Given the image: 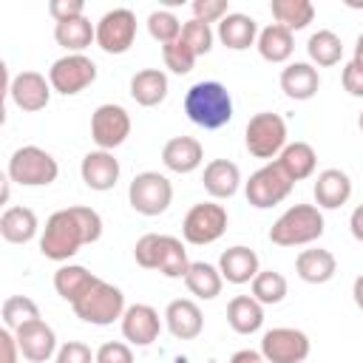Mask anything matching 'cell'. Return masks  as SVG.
I'll return each instance as SVG.
<instances>
[{
    "label": "cell",
    "instance_id": "836d02e7",
    "mask_svg": "<svg viewBox=\"0 0 363 363\" xmlns=\"http://www.w3.org/2000/svg\"><path fill=\"white\" fill-rule=\"evenodd\" d=\"M269 11H272L275 23L289 31H301L315 20V6L309 0H272Z\"/></svg>",
    "mask_w": 363,
    "mask_h": 363
},
{
    "label": "cell",
    "instance_id": "d6986e66",
    "mask_svg": "<svg viewBox=\"0 0 363 363\" xmlns=\"http://www.w3.org/2000/svg\"><path fill=\"white\" fill-rule=\"evenodd\" d=\"M218 272L227 284H252V278L261 272L258 267V255L255 250L244 247V244H235V247H227L221 255H218Z\"/></svg>",
    "mask_w": 363,
    "mask_h": 363
},
{
    "label": "cell",
    "instance_id": "bcb514c9",
    "mask_svg": "<svg viewBox=\"0 0 363 363\" xmlns=\"http://www.w3.org/2000/svg\"><path fill=\"white\" fill-rule=\"evenodd\" d=\"M48 14L54 17V23H65L74 17L85 14V3L82 0H51L48 3Z\"/></svg>",
    "mask_w": 363,
    "mask_h": 363
},
{
    "label": "cell",
    "instance_id": "b9f144b4",
    "mask_svg": "<svg viewBox=\"0 0 363 363\" xmlns=\"http://www.w3.org/2000/svg\"><path fill=\"white\" fill-rule=\"evenodd\" d=\"M159 252H162V235L159 233H145L133 247V258L142 269H156L159 267Z\"/></svg>",
    "mask_w": 363,
    "mask_h": 363
},
{
    "label": "cell",
    "instance_id": "f6af8a7d",
    "mask_svg": "<svg viewBox=\"0 0 363 363\" xmlns=\"http://www.w3.org/2000/svg\"><path fill=\"white\" fill-rule=\"evenodd\" d=\"M96 363H133V352L122 340H108L96 349Z\"/></svg>",
    "mask_w": 363,
    "mask_h": 363
},
{
    "label": "cell",
    "instance_id": "f5cc1de1",
    "mask_svg": "<svg viewBox=\"0 0 363 363\" xmlns=\"http://www.w3.org/2000/svg\"><path fill=\"white\" fill-rule=\"evenodd\" d=\"M357 65H363V34L357 37V43H354V57H352Z\"/></svg>",
    "mask_w": 363,
    "mask_h": 363
},
{
    "label": "cell",
    "instance_id": "d6a6232c",
    "mask_svg": "<svg viewBox=\"0 0 363 363\" xmlns=\"http://www.w3.org/2000/svg\"><path fill=\"white\" fill-rule=\"evenodd\" d=\"M184 284L190 289V295H196L199 301H213L221 295L224 278L218 272V267L207 264V261H190V269L184 275Z\"/></svg>",
    "mask_w": 363,
    "mask_h": 363
},
{
    "label": "cell",
    "instance_id": "6da1fadb",
    "mask_svg": "<svg viewBox=\"0 0 363 363\" xmlns=\"http://www.w3.org/2000/svg\"><path fill=\"white\" fill-rule=\"evenodd\" d=\"M102 235V216L94 207H65L48 216L43 235H40V252L48 261H68L79 252V247L99 241Z\"/></svg>",
    "mask_w": 363,
    "mask_h": 363
},
{
    "label": "cell",
    "instance_id": "9c48e42d",
    "mask_svg": "<svg viewBox=\"0 0 363 363\" xmlns=\"http://www.w3.org/2000/svg\"><path fill=\"white\" fill-rule=\"evenodd\" d=\"M292 187L295 182H289V176L278 167V162H267L250 176V182L244 184V193L255 210H267V207L281 204L292 193Z\"/></svg>",
    "mask_w": 363,
    "mask_h": 363
},
{
    "label": "cell",
    "instance_id": "e0dca14e",
    "mask_svg": "<svg viewBox=\"0 0 363 363\" xmlns=\"http://www.w3.org/2000/svg\"><path fill=\"white\" fill-rule=\"evenodd\" d=\"M164 323H167V332L176 337V340H193L201 335L204 329V315L199 309L196 301L190 298H176L167 303L164 309Z\"/></svg>",
    "mask_w": 363,
    "mask_h": 363
},
{
    "label": "cell",
    "instance_id": "4fadbf2b",
    "mask_svg": "<svg viewBox=\"0 0 363 363\" xmlns=\"http://www.w3.org/2000/svg\"><path fill=\"white\" fill-rule=\"evenodd\" d=\"M130 136V113L122 105L105 102L91 113V139L96 150H113Z\"/></svg>",
    "mask_w": 363,
    "mask_h": 363
},
{
    "label": "cell",
    "instance_id": "ba28073f",
    "mask_svg": "<svg viewBox=\"0 0 363 363\" xmlns=\"http://www.w3.org/2000/svg\"><path fill=\"white\" fill-rule=\"evenodd\" d=\"M227 233V210L216 201H199L187 210L184 221H182V235L187 244L204 247L218 241Z\"/></svg>",
    "mask_w": 363,
    "mask_h": 363
},
{
    "label": "cell",
    "instance_id": "ac0fdd59",
    "mask_svg": "<svg viewBox=\"0 0 363 363\" xmlns=\"http://www.w3.org/2000/svg\"><path fill=\"white\" fill-rule=\"evenodd\" d=\"M312 193H315V204L320 210H337L352 199V179L340 167H326L318 173Z\"/></svg>",
    "mask_w": 363,
    "mask_h": 363
},
{
    "label": "cell",
    "instance_id": "1f68e13d",
    "mask_svg": "<svg viewBox=\"0 0 363 363\" xmlns=\"http://www.w3.org/2000/svg\"><path fill=\"white\" fill-rule=\"evenodd\" d=\"M94 284H96V275L88 272V269L79 267V264H62V267L54 272V289H57V295L65 298L68 303H77Z\"/></svg>",
    "mask_w": 363,
    "mask_h": 363
},
{
    "label": "cell",
    "instance_id": "f35d334b",
    "mask_svg": "<svg viewBox=\"0 0 363 363\" xmlns=\"http://www.w3.org/2000/svg\"><path fill=\"white\" fill-rule=\"evenodd\" d=\"M147 34H150L156 43L167 45V43H173V40L182 37V23H179V17H176L173 11L156 9V11H150V17H147Z\"/></svg>",
    "mask_w": 363,
    "mask_h": 363
},
{
    "label": "cell",
    "instance_id": "4dcf8cb0",
    "mask_svg": "<svg viewBox=\"0 0 363 363\" xmlns=\"http://www.w3.org/2000/svg\"><path fill=\"white\" fill-rule=\"evenodd\" d=\"M255 48H258L261 60H267V62H286L292 57V51H295V37H292L289 28L272 23V26L258 31Z\"/></svg>",
    "mask_w": 363,
    "mask_h": 363
},
{
    "label": "cell",
    "instance_id": "3957f363",
    "mask_svg": "<svg viewBox=\"0 0 363 363\" xmlns=\"http://www.w3.org/2000/svg\"><path fill=\"white\" fill-rule=\"evenodd\" d=\"M326 221L318 204H292L269 227V241L278 247H303L323 235Z\"/></svg>",
    "mask_w": 363,
    "mask_h": 363
},
{
    "label": "cell",
    "instance_id": "ffe728a7",
    "mask_svg": "<svg viewBox=\"0 0 363 363\" xmlns=\"http://www.w3.org/2000/svg\"><path fill=\"white\" fill-rule=\"evenodd\" d=\"M79 176L91 190L105 193L119 182V162L113 159L111 150H91L82 156Z\"/></svg>",
    "mask_w": 363,
    "mask_h": 363
},
{
    "label": "cell",
    "instance_id": "ab89813d",
    "mask_svg": "<svg viewBox=\"0 0 363 363\" xmlns=\"http://www.w3.org/2000/svg\"><path fill=\"white\" fill-rule=\"evenodd\" d=\"M162 60H164V68L167 71H173V74H179V77H184V74H190L193 71V65H196V54H193V48L179 37V40H173V43H167V45H162Z\"/></svg>",
    "mask_w": 363,
    "mask_h": 363
},
{
    "label": "cell",
    "instance_id": "d590c367",
    "mask_svg": "<svg viewBox=\"0 0 363 363\" xmlns=\"http://www.w3.org/2000/svg\"><path fill=\"white\" fill-rule=\"evenodd\" d=\"M164 278H184L190 269L187 261V250L182 244V238L176 235H162V252H159V267H156Z\"/></svg>",
    "mask_w": 363,
    "mask_h": 363
},
{
    "label": "cell",
    "instance_id": "7bdbcfd3",
    "mask_svg": "<svg viewBox=\"0 0 363 363\" xmlns=\"http://www.w3.org/2000/svg\"><path fill=\"white\" fill-rule=\"evenodd\" d=\"M193 20H201V23H221L227 14H230V3L227 0H193Z\"/></svg>",
    "mask_w": 363,
    "mask_h": 363
},
{
    "label": "cell",
    "instance_id": "e575fe53",
    "mask_svg": "<svg viewBox=\"0 0 363 363\" xmlns=\"http://www.w3.org/2000/svg\"><path fill=\"white\" fill-rule=\"evenodd\" d=\"M306 54L312 60V65L318 68H329V65H337L340 57H343V43L335 31L329 28H320L315 31L309 40H306Z\"/></svg>",
    "mask_w": 363,
    "mask_h": 363
},
{
    "label": "cell",
    "instance_id": "c3c4849f",
    "mask_svg": "<svg viewBox=\"0 0 363 363\" xmlns=\"http://www.w3.org/2000/svg\"><path fill=\"white\" fill-rule=\"evenodd\" d=\"M0 352H3L0 363H20L23 352H20V343H17L11 329H0Z\"/></svg>",
    "mask_w": 363,
    "mask_h": 363
},
{
    "label": "cell",
    "instance_id": "8d00e7d4",
    "mask_svg": "<svg viewBox=\"0 0 363 363\" xmlns=\"http://www.w3.org/2000/svg\"><path fill=\"white\" fill-rule=\"evenodd\" d=\"M286 278L275 269H261L255 278H252V298L261 303V306H275L286 298Z\"/></svg>",
    "mask_w": 363,
    "mask_h": 363
},
{
    "label": "cell",
    "instance_id": "30bf717a",
    "mask_svg": "<svg viewBox=\"0 0 363 363\" xmlns=\"http://www.w3.org/2000/svg\"><path fill=\"white\" fill-rule=\"evenodd\" d=\"M94 79H96V62L85 54H65L54 60L48 68V82L62 96H74L85 91L88 85H94Z\"/></svg>",
    "mask_w": 363,
    "mask_h": 363
},
{
    "label": "cell",
    "instance_id": "52a82bcc",
    "mask_svg": "<svg viewBox=\"0 0 363 363\" xmlns=\"http://www.w3.org/2000/svg\"><path fill=\"white\" fill-rule=\"evenodd\" d=\"M128 201L139 216H162L173 201V184L156 170L136 173L128 187Z\"/></svg>",
    "mask_w": 363,
    "mask_h": 363
},
{
    "label": "cell",
    "instance_id": "8992f818",
    "mask_svg": "<svg viewBox=\"0 0 363 363\" xmlns=\"http://www.w3.org/2000/svg\"><path fill=\"white\" fill-rule=\"evenodd\" d=\"M244 145H247L250 156H255V159H267V162L278 159L281 150L289 145L284 116H278L272 111H261V113L250 116L247 130H244Z\"/></svg>",
    "mask_w": 363,
    "mask_h": 363
},
{
    "label": "cell",
    "instance_id": "f1b7e54d",
    "mask_svg": "<svg viewBox=\"0 0 363 363\" xmlns=\"http://www.w3.org/2000/svg\"><path fill=\"white\" fill-rule=\"evenodd\" d=\"M227 323L238 335H252L264 326V306L252 295H235L227 303Z\"/></svg>",
    "mask_w": 363,
    "mask_h": 363
},
{
    "label": "cell",
    "instance_id": "83f0119b",
    "mask_svg": "<svg viewBox=\"0 0 363 363\" xmlns=\"http://www.w3.org/2000/svg\"><path fill=\"white\" fill-rule=\"evenodd\" d=\"M40 230L37 213L31 207H6L0 216V235L9 244H28Z\"/></svg>",
    "mask_w": 363,
    "mask_h": 363
},
{
    "label": "cell",
    "instance_id": "2e32d148",
    "mask_svg": "<svg viewBox=\"0 0 363 363\" xmlns=\"http://www.w3.org/2000/svg\"><path fill=\"white\" fill-rule=\"evenodd\" d=\"M14 337L20 343L23 357L31 360V363H45V360L57 357V335H54V329L43 318L20 326L14 332Z\"/></svg>",
    "mask_w": 363,
    "mask_h": 363
},
{
    "label": "cell",
    "instance_id": "d4e9b609",
    "mask_svg": "<svg viewBox=\"0 0 363 363\" xmlns=\"http://www.w3.org/2000/svg\"><path fill=\"white\" fill-rule=\"evenodd\" d=\"M218 40L230 48V51H247L250 45H255L258 40V23L250 14L241 11H230L221 23H218Z\"/></svg>",
    "mask_w": 363,
    "mask_h": 363
},
{
    "label": "cell",
    "instance_id": "f546056e",
    "mask_svg": "<svg viewBox=\"0 0 363 363\" xmlns=\"http://www.w3.org/2000/svg\"><path fill=\"white\" fill-rule=\"evenodd\" d=\"M54 40L68 54H82L91 43H96V26L85 14L74 17V20H65V23H57L54 26Z\"/></svg>",
    "mask_w": 363,
    "mask_h": 363
},
{
    "label": "cell",
    "instance_id": "5b68a950",
    "mask_svg": "<svg viewBox=\"0 0 363 363\" xmlns=\"http://www.w3.org/2000/svg\"><path fill=\"white\" fill-rule=\"evenodd\" d=\"M71 306H74V315L79 320L94 323V326H111L113 320H122V315L128 309L122 289L102 281V278H96V284Z\"/></svg>",
    "mask_w": 363,
    "mask_h": 363
},
{
    "label": "cell",
    "instance_id": "9a60e30c",
    "mask_svg": "<svg viewBox=\"0 0 363 363\" xmlns=\"http://www.w3.org/2000/svg\"><path fill=\"white\" fill-rule=\"evenodd\" d=\"M162 332V318L150 303H133L122 315V335L133 346H150Z\"/></svg>",
    "mask_w": 363,
    "mask_h": 363
},
{
    "label": "cell",
    "instance_id": "8fae6325",
    "mask_svg": "<svg viewBox=\"0 0 363 363\" xmlns=\"http://www.w3.org/2000/svg\"><path fill=\"white\" fill-rule=\"evenodd\" d=\"M312 352L306 332L295 326H275L261 337V354L267 363H303Z\"/></svg>",
    "mask_w": 363,
    "mask_h": 363
},
{
    "label": "cell",
    "instance_id": "db71d44e",
    "mask_svg": "<svg viewBox=\"0 0 363 363\" xmlns=\"http://www.w3.org/2000/svg\"><path fill=\"white\" fill-rule=\"evenodd\" d=\"M357 128H360V133H363V111H360V116H357Z\"/></svg>",
    "mask_w": 363,
    "mask_h": 363
},
{
    "label": "cell",
    "instance_id": "f907efd6",
    "mask_svg": "<svg viewBox=\"0 0 363 363\" xmlns=\"http://www.w3.org/2000/svg\"><path fill=\"white\" fill-rule=\"evenodd\" d=\"M349 230H352V235L363 244V204H357V207L352 210V216H349Z\"/></svg>",
    "mask_w": 363,
    "mask_h": 363
},
{
    "label": "cell",
    "instance_id": "816d5d0a",
    "mask_svg": "<svg viewBox=\"0 0 363 363\" xmlns=\"http://www.w3.org/2000/svg\"><path fill=\"white\" fill-rule=\"evenodd\" d=\"M352 295H354L357 309L363 312V275H357V278H354V284H352Z\"/></svg>",
    "mask_w": 363,
    "mask_h": 363
},
{
    "label": "cell",
    "instance_id": "74e56055",
    "mask_svg": "<svg viewBox=\"0 0 363 363\" xmlns=\"http://www.w3.org/2000/svg\"><path fill=\"white\" fill-rule=\"evenodd\" d=\"M0 315H3V326L17 332L20 326H26L31 320H40V306L28 295H9L0 306Z\"/></svg>",
    "mask_w": 363,
    "mask_h": 363
},
{
    "label": "cell",
    "instance_id": "7dc6e473",
    "mask_svg": "<svg viewBox=\"0 0 363 363\" xmlns=\"http://www.w3.org/2000/svg\"><path fill=\"white\" fill-rule=\"evenodd\" d=\"M340 79H343L346 94H352V96H363V65H357L354 60H352V62H346V65H343Z\"/></svg>",
    "mask_w": 363,
    "mask_h": 363
},
{
    "label": "cell",
    "instance_id": "277c9868",
    "mask_svg": "<svg viewBox=\"0 0 363 363\" xmlns=\"http://www.w3.org/2000/svg\"><path fill=\"white\" fill-rule=\"evenodd\" d=\"M6 173L20 187H45V184L57 182L60 164L48 150H43L37 145H23L11 153Z\"/></svg>",
    "mask_w": 363,
    "mask_h": 363
},
{
    "label": "cell",
    "instance_id": "4316f807",
    "mask_svg": "<svg viewBox=\"0 0 363 363\" xmlns=\"http://www.w3.org/2000/svg\"><path fill=\"white\" fill-rule=\"evenodd\" d=\"M275 162L289 176V182H303V179H309L315 173L318 153H315V147L309 142H289Z\"/></svg>",
    "mask_w": 363,
    "mask_h": 363
},
{
    "label": "cell",
    "instance_id": "cb8c5ba5",
    "mask_svg": "<svg viewBox=\"0 0 363 363\" xmlns=\"http://www.w3.org/2000/svg\"><path fill=\"white\" fill-rule=\"evenodd\" d=\"M204 190L213 196V199H230L238 193V184H241V170L235 162L230 159H213L204 164Z\"/></svg>",
    "mask_w": 363,
    "mask_h": 363
},
{
    "label": "cell",
    "instance_id": "7a4b0ae2",
    "mask_svg": "<svg viewBox=\"0 0 363 363\" xmlns=\"http://www.w3.org/2000/svg\"><path fill=\"white\" fill-rule=\"evenodd\" d=\"M184 113L204 130H218L233 119V96L216 79H201L184 94Z\"/></svg>",
    "mask_w": 363,
    "mask_h": 363
},
{
    "label": "cell",
    "instance_id": "681fc988",
    "mask_svg": "<svg viewBox=\"0 0 363 363\" xmlns=\"http://www.w3.org/2000/svg\"><path fill=\"white\" fill-rule=\"evenodd\" d=\"M230 363H267V360H264V354L255 352V349H238V352H233Z\"/></svg>",
    "mask_w": 363,
    "mask_h": 363
},
{
    "label": "cell",
    "instance_id": "5bb4252c",
    "mask_svg": "<svg viewBox=\"0 0 363 363\" xmlns=\"http://www.w3.org/2000/svg\"><path fill=\"white\" fill-rule=\"evenodd\" d=\"M51 82L40 74V71H20L11 82H9V99L26 111V113H37L48 105L51 99Z\"/></svg>",
    "mask_w": 363,
    "mask_h": 363
},
{
    "label": "cell",
    "instance_id": "7402d4cb",
    "mask_svg": "<svg viewBox=\"0 0 363 363\" xmlns=\"http://www.w3.org/2000/svg\"><path fill=\"white\" fill-rule=\"evenodd\" d=\"M318 88H320V74L312 62H289L281 71V91L289 99L306 102L318 94Z\"/></svg>",
    "mask_w": 363,
    "mask_h": 363
},
{
    "label": "cell",
    "instance_id": "60d3db41",
    "mask_svg": "<svg viewBox=\"0 0 363 363\" xmlns=\"http://www.w3.org/2000/svg\"><path fill=\"white\" fill-rule=\"evenodd\" d=\"M213 28L207 26V23H201V20H187L184 26H182V40L193 48V54L196 57H204V54H210V48H213Z\"/></svg>",
    "mask_w": 363,
    "mask_h": 363
},
{
    "label": "cell",
    "instance_id": "44dd1931",
    "mask_svg": "<svg viewBox=\"0 0 363 363\" xmlns=\"http://www.w3.org/2000/svg\"><path fill=\"white\" fill-rule=\"evenodd\" d=\"M204 162V147L193 136H173L162 147V164L173 173H193Z\"/></svg>",
    "mask_w": 363,
    "mask_h": 363
},
{
    "label": "cell",
    "instance_id": "603a6c76",
    "mask_svg": "<svg viewBox=\"0 0 363 363\" xmlns=\"http://www.w3.org/2000/svg\"><path fill=\"white\" fill-rule=\"evenodd\" d=\"M295 272L306 284H326L337 272V258L329 250H323V247L301 250L298 258H295Z\"/></svg>",
    "mask_w": 363,
    "mask_h": 363
},
{
    "label": "cell",
    "instance_id": "ee69618b",
    "mask_svg": "<svg viewBox=\"0 0 363 363\" xmlns=\"http://www.w3.org/2000/svg\"><path fill=\"white\" fill-rule=\"evenodd\" d=\"M54 363H96V352H91V346L82 340H68L57 349Z\"/></svg>",
    "mask_w": 363,
    "mask_h": 363
},
{
    "label": "cell",
    "instance_id": "7c38bea8",
    "mask_svg": "<svg viewBox=\"0 0 363 363\" xmlns=\"http://www.w3.org/2000/svg\"><path fill=\"white\" fill-rule=\"evenodd\" d=\"M136 40V14L130 9H111L96 23V45L105 54H125Z\"/></svg>",
    "mask_w": 363,
    "mask_h": 363
},
{
    "label": "cell",
    "instance_id": "484cf974",
    "mask_svg": "<svg viewBox=\"0 0 363 363\" xmlns=\"http://www.w3.org/2000/svg\"><path fill=\"white\" fill-rule=\"evenodd\" d=\"M130 96L142 108H156L167 96V74L162 68H142L130 77Z\"/></svg>",
    "mask_w": 363,
    "mask_h": 363
}]
</instances>
